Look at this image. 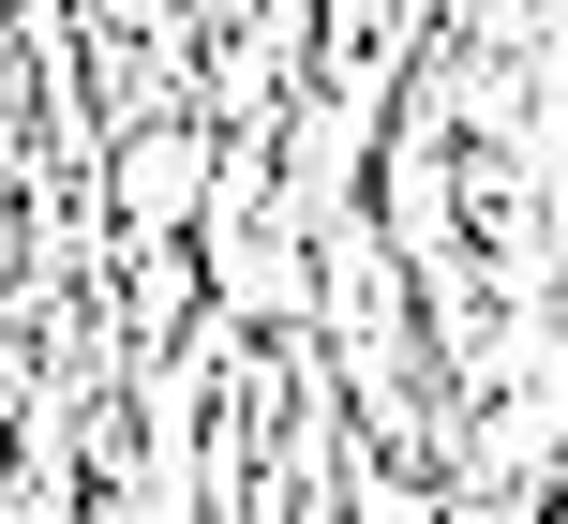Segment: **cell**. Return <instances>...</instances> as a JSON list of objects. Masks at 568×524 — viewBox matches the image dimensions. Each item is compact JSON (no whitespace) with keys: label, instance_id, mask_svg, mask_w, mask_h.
<instances>
[{"label":"cell","instance_id":"6da1fadb","mask_svg":"<svg viewBox=\"0 0 568 524\" xmlns=\"http://www.w3.org/2000/svg\"><path fill=\"white\" fill-rule=\"evenodd\" d=\"M16 270H30V210L0 195V285H16Z\"/></svg>","mask_w":568,"mask_h":524},{"label":"cell","instance_id":"7a4b0ae2","mask_svg":"<svg viewBox=\"0 0 568 524\" xmlns=\"http://www.w3.org/2000/svg\"><path fill=\"white\" fill-rule=\"evenodd\" d=\"M75 524H120V510H105V480H90V495H75Z\"/></svg>","mask_w":568,"mask_h":524}]
</instances>
